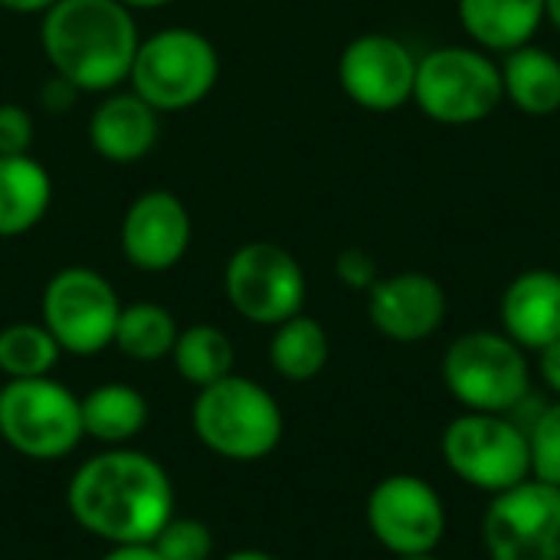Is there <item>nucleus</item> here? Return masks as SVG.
I'll use <instances>...</instances> for the list:
<instances>
[{"label": "nucleus", "mask_w": 560, "mask_h": 560, "mask_svg": "<svg viewBox=\"0 0 560 560\" xmlns=\"http://www.w3.org/2000/svg\"><path fill=\"white\" fill-rule=\"evenodd\" d=\"M66 512L105 545H151L177 515V492L154 456L112 446L75 466L66 486Z\"/></svg>", "instance_id": "nucleus-1"}, {"label": "nucleus", "mask_w": 560, "mask_h": 560, "mask_svg": "<svg viewBox=\"0 0 560 560\" xmlns=\"http://www.w3.org/2000/svg\"><path fill=\"white\" fill-rule=\"evenodd\" d=\"M138 43V20L118 0H59L39 16V49L52 75L89 95L128 82Z\"/></svg>", "instance_id": "nucleus-2"}, {"label": "nucleus", "mask_w": 560, "mask_h": 560, "mask_svg": "<svg viewBox=\"0 0 560 560\" xmlns=\"http://www.w3.org/2000/svg\"><path fill=\"white\" fill-rule=\"evenodd\" d=\"M190 427L200 446L226 463H262L285 436V417L272 390L236 371L197 390Z\"/></svg>", "instance_id": "nucleus-3"}, {"label": "nucleus", "mask_w": 560, "mask_h": 560, "mask_svg": "<svg viewBox=\"0 0 560 560\" xmlns=\"http://www.w3.org/2000/svg\"><path fill=\"white\" fill-rule=\"evenodd\" d=\"M220 82V52L213 39L194 26H164L141 36L128 89L158 115L197 108Z\"/></svg>", "instance_id": "nucleus-4"}, {"label": "nucleus", "mask_w": 560, "mask_h": 560, "mask_svg": "<svg viewBox=\"0 0 560 560\" xmlns=\"http://www.w3.org/2000/svg\"><path fill=\"white\" fill-rule=\"evenodd\" d=\"M0 440L33 463H56L79 450L82 397L52 374L7 381L0 387Z\"/></svg>", "instance_id": "nucleus-5"}, {"label": "nucleus", "mask_w": 560, "mask_h": 560, "mask_svg": "<svg viewBox=\"0 0 560 560\" xmlns=\"http://www.w3.org/2000/svg\"><path fill=\"white\" fill-rule=\"evenodd\" d=\"M505 102L502 66L479 46H436L417 62L413 105L436 125H479Z\"/></svg>", "instance_id": "nucleus-6"}, {"label": "nucleus", "mask_w": 560, "mask_h": 560, "mask_svg": "<svg viewBox=\"0 0 560 560\" xmlns=\"http://www.w3.org/2000/svg\"><path fill=\"white\" fill-rule=\"evenodd\" d=\"M446 390L476 413H512L532 394L528 351L505 331H466L443 354Z\"/></svg>", "instance_id": "nucleus-7"}, {"label": "nucleus", "mask_w": 560, "mask_h": 560, "mask_svg": "<svg viewBox=\"0 0 560 560\" xmlns=\"http://www.w3.org/2000/svg\"><path fill=\"white\" fill-rule=\"evenodd\" d=\"M440 450L450 472L486 495H502L532 479L528 436L509 413H459L446 423Z\"/></svg>", "instance_id": "nucleus-8"}, {"label": "nucleus", "mask_w": 560, "mask_h": 560, "mask_svg": "<svg viewBox=\"0 0 560 560\" xmlns=\"http://www.w3.org/2000/svg\"><path fill=\"white\" fill-rule=\"evenodd\" d=\"M121 299L115 285L92 266H66L52 272L39 295V322L62 354L95 358L115 341Z\"/></svg>", "instance_id": "nucleus-9"}, {"label": "nucleus", "mask_w": 560, "mask_h": 560, "mask_svg": "<svg viewBox=\"0 0 560 560\" xmlns=\"http://www.w3.org/2000/svg\"><path fill=\"white\" fill-rule=\"evenodd\" d=\"M223 295L243 322L276 328L305 308L308 279L285 246L253 240L230 253L223 266Z\"/></svg>", "instance_id": "nucleus-10"}, {"label": "nucleus", "mask_w": 560, "mask_h": 560, "mask_svg": "<svg viewBox=\"0 0 560 560\" xmlns=\"http://www.w3.org/2000/svg\"><path fill=\"white\" fill-rule=\"evenodd\" d=\"M489 560H560V486L525 479L492 495L482 515Z\"/></svg>", "instance_id": "nucleus-11"}, {"label": "nucleus", "mask_w": 560, "mask_h": 560, "mask_svg": "<svg viewBox=\"0 0 560 560\" xmlns=\"http://www.w3.org/2000/svg\"><path fill=\"white\" fill-rule=\"evenodd\" d=\"M374 541L394 558L436 551L446 535V505L440 492L410 472L381 479L364 505Z\"/></svg>", "instance_id": "nucleus-12"}, {"label": "nucleus", "mask_w": 560, "mask_h": 560, "mask_svg": "<svg viewBox=\"0 0 560 560\" xmlns=\"http://www.w3.org/2000/svg\"><path fill=\"white\" fill-rule=\"evenodd\" d=\"M413 49L390 33H361L338 56V82L345 95L377 115H390L413 102L417 85Z\"/></svg>", "instance_id": "nucleus-13"}, {"label": "nucleus", "mask_w": 560, "mask_h": 560, "mask_svg": "<svg viewBox=\"0 0 560 560\" xmlns=\"http://www.w3.org/2000/svg\"><path fill=\"white\" fill-rule=\"evenodd\" d=\"M194 243V220L187 203L174 190L138 194L118 223L121 259L138 272H171L184 262Z\"/></svg>", "instance_id": "nucleus-14"}, {"label": "nucleus", "mask_w": 560, "mask_h": 560, "mask_svg": "<svg viewBox=\"0 0 560 560\" xmlns=\"http://www.w3.org/2000/svg\"><path fill=\"white\" fill-rule=\"evenodd\" d=\"M446 289L427 272L381 276L368 289L371 325L397 345H417L436 335L446 322Z\"/></svg>", "instance_id": "nucleus-15"}, {"label": "nucleus", "mask_w": 560, "mask_h": 560, "mask_svg": "<svg viewBox=\"0 0 560 560\" xmlns=\"http://www.w3.org/2000/svg\"><path fill=\"white\" fill-rule=\"evenodd\" d=\"M161 138V115L131 89H115L89 115V144L108 164L144 161Z\"/></svg>", "instance_id": "nucleus-16"}, {"label": "nucleus", "mask_w": 560, "mask_h": 560, "mask_svg": "<svg viewBox=\"0 0 560 560\" xmlns=\"http://www.w3.org/2000/svg\"><path fill=\"white\" fill-rule=\"evenodd\" d=\"M502 331L525 351H541L560 338V272L528 269L515 276L499 302Z\"/></svg>", "instance_id": "nucleus-17"}, {"label": "nucleus", "mask_w": 560, "mask_h": 560, "mask_svg": "<svg viewBox=\"0 0 560 560\" xmlns=\"http://www.w3.org/2000/svg\"><path fill=\"white\" fill-rule=\"evenodd\" d=\"M466 36L486 52L528 46L545 23V0H456Z\"/></svg>", "instance_id": "nucleus-18"}, {"label": "nucleus", "mask_w": 560, "mask_h": 560, "mask_svg": "<svg viewBox=\"0 0 560 560\" xmlns=\"http://www.w3.org/2000/svg\"><path fill=\"white\" fill-rule=\"evenodd\" d=\"M52 207V177L33 154L0 158V240L36 230Z\"/></svg>", "instance_id": "nucleus-19"}, {"label": "nucleus", "mask_w": 560, "mask_h": 560, "mask_svg": "<svg viewBox=\"0 0 560 560\" xmlns=\"http://www.w3.org/2000/svg\"><path fill=\"white\" fill-rule=\"evenodd\" d=\"M148 400L138 387L108 381L92 387L82 397V430L89 440L102 443L105 450L112 446H131L148 427Z\"/></svg>", "instance_id": "nucleus-20"}, {"label": "nucleus", "mask_w": 560, "mask_h": 560, "mask_svg": "<svg viewBox=\"0 0 560 560\" xmlns=\"http://www.w3.org/2000/svg\"><path fill=\"white\" fill-rule=\"evenodd\" d=\"M505 98L532 118H548L560 112V59L545 46H518L505 52L502 62Z\"/></svg>", "instance_id": "nucleus-21"}, {"label": "nucleus", "mask_w": 560, "mask_h": 560, "mask_svg": "<svg viewBox=\"0 0 560 560\" xmlns=\"http://www.w3.org/2000/svg\"><path fill=\"white\" fill-rule=\"evenodd\" d=\"M328 358H331V341H328V331L318 318L299 312L289 322L272 328L269 364L282 381L308 384L328 368Z\"/></svg>", "instance_id": "nucleus-22"}, {"label": "nucleus", "mask_w": 560, "mask_h": 560, "mask_svg": "<svg viewBox=\"0 0 560 560\" xmlns=\"http://www.w3.org/2000/svg\"><path fill=\"white\" fill-rule=\"evenodd\" d=\"M167 361L174 364L180 381H187L190 387L200 390V387H210L236 371V348L223 328L197 322V325L180 328Z\"/></svg>", "instance_id": "nucleus-23"}, {"label": "nucleus", "mask_w": 560, "mask_h": 560, "mask_svg": "<svg viewBox=\"0 0 560 560\" xmlns=\"http://www.w3.org/2000/svg\"><path fill=\"white\" fill-rule=\"evenodd\" d=\"M177 335H180V325L171 315V308L158 302H131V305H121L112 348L128 361L154 364V361L171 358Z\"/></svg>", "instance_id": "nucleus-24"}, {"label": "nucleus", "mask_w": 560, "mask_h": 560, "mask_svg": "<svg viewBox=\"0 0 560 560\" xmlns=\"http://www.w3.org/2000/svg\"><path fill=\"white\" fill-rule=\"evenodd\" d=\"M62 348L43 322H13L0 328V374L7 381L46 377L56 371Z\"/></svg>", "instance_id": "nucleus-25"}, {"label": "nucleus", "mask_w": 560, "mask_h": 560, "mask_svg": "<svg viewBox=\"0 0 560 560\" xmlns=\"http://www.w3.org/2000/svg\"><path fill=\"white\" fill-rule=\"evenodd\" d=\"M525 436L532 456V479L560 486V400L538 410V417L525 427Z\"/></svg>", "instance_id": "nucleus-26"}, {"label": "nucleus", "mask_w": 560, "mask_h": 560, "mask_svg": "<svg viewBox=\"0 0 560 560\" xmlns=\"http://www.w3.org/2000/svg\"><path fill=\"white\" fill-rule=\"evenodd\" d=\"M161 560H210L213 558V532L200 518L174 515L158 538L151 541Z\"/></svg>", "instance_id": "nucleus-27"}, {"label": "nucleus", "mask_w": 560, "mask_h": 560, "mask_svg": "<svg viewBox=\"0 0 560 560\" xmlns=\"http://www.w3.org/2000/svg\"><path fill=\"white\" fill-rule=\"evenodd\" d=\"M36 138L33 115L20 102H0V158L30 154Z\"/></svg>", "instance_id": "nucleus-28"}, {"label": "nucleus", "mask_w": 560, "mask_h": 560, "mask_svg": "<svg viewBox=\"0 0 560 560\" xmlns=\"http://www.w3.org/2000/svg\"><path fill=\"white\" fill-rule=\"evenodd\" d=\"M335 276L345 289L351 292H368L377 279H381V269H377V259L361 249V246H348L338 253L335 259Z\"/></svg>", "instance_id": "nucleus-29"}, {"label": "nucleus", "mask_w": 560, "mask_h": 560, "mask_svg": "<svg viewBox=\"0 0 560 560\" xmlns=\"http://www.w3.org/2000/svg\"><path fill=\"white\" fill-rule=\"evenodd\" d=\"M75 95H79V89L69 85V82L59 79V75H49V79L43 82V89H39V102H43V108H49V112H69L72 102H75Z\"/></svg>", "instance_id": "nucleus-30"}, {"label": "nucleus", "mask_w": 560, "mask_h": 560, "mask_svg": "<svg viewBox=\"0 0 560 560\" xmlns=\"http://www.w3.org/2000/svg\"><path fill=\"white\" fill-rule=\"evenodd\" d=\"M538 374H541L545 387L560 400V338L538 351Z\"/></svg>", "instance_id": "nucleus-31"}, {"label": "nucleus", "mask_w": 560, "mask_h": 560, "mask_svg": "<svg viewBox=\"0 0 560 560\" xmlns=\"http://www.w3.org/2000/svg\"><path fill=\"white\" fill-rule=\"evenodd\" d=\"M98 560H161L151 545H108Z\"/></svg>", "instance_id": "nucleus-32"}, {"label": "nucleus", "mask_w": 560, "mask_h": 560, "mask_svg": "<svg viewBox=\"0 0 560 560\" xmlns=\"http://www.w3.org/2000/svg\"><path fill=\"white\" fill-rule=\"evenodd\" d=\"M59 0H0V10L7 13H20V16H43L46 10H52Z\"/></svg>", "instance_id": "nucleus-33"}, {"label": "nucleus", "mask_w": 560, "mask_h": 560, "mask_svg": "<svg viewBox=\"0 0 560 560\" xmlns=\"http://www.w3.org/2000/svg\"><path fill=\"white\" fill-rule=\"evenodd\" d=\"M118 3H125L131 13H138V10H161V7H171L174 0H118Z\"/></svg>", "instance_id": "nucleus-34"}, {"label": "nucleus", "mask_w": 560, "mask_h": 560, "mask_svg": "<svg viewBox=\"0 0 560 560\" xmlns=\"http://www.w3.org/2000/svg\"><path fill=\"white\" fill-rule=\"evenodd\" d=\"M223 560H276V558H272V555H266V551H256V548H243V551L226 555Z\"/></svg>", "instance_id": "nucleus-35"}, {"label": "nucleus", "mask_w": 560, "mask_h": 560, "mask_svg": "<svg viewBox=\"0 0 560 560\" xmlns=\"http://www.w3.org/2000/svg\"><path fill=\"white\" fill-rule=\"evenodd\" d=\"M545 20L560 33V0H545Z\"/></svg>", "instance_id": "nucleus-36"}, {"label": "nucleus", "mask_w": 560, "mask_h": 560, "mask_svg": "<svg viewBox=\"0 0 560 560\" xmlns=\"http://www.w3.org/2000/svg\"><path fill=\"white\" fill-rule=\"evenodd\" d=\"M397 560H443V558H436V551H427V555H407V558H397Z\"/></svg>", "instance_id": "nucleus-37"}]
</instances>
